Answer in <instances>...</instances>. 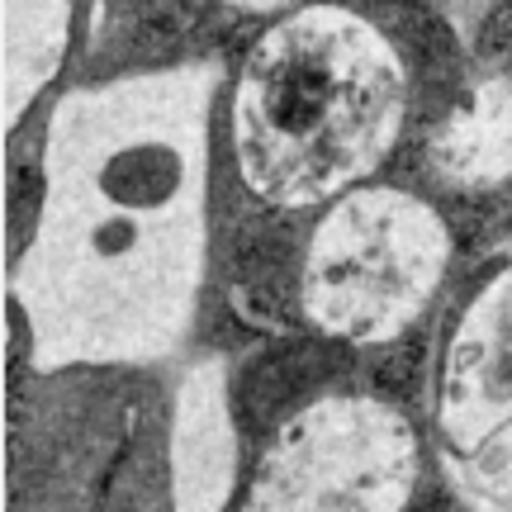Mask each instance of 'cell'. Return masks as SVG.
Masks as SVG:
<instances>
[{
    "mask_svg": "<svg viewBox=\"0 0 512 512\" xmlns=\"http://www.w3.org/2000/svg\"><path fill=\"white\" fill-rule=\"evenodd\" d=\"M399 81L361 29L299 19L261 48L242 95L247 171L271 195H318L394 133Z\"/></svg>",
    "mask_w": 512,
    "mask_h": 512,
    "instance_id": "cell-1",
    "label": "cell"
}]
</instances>
